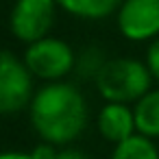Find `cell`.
Returning <instances> with one entry per match:
<instances>
[{
	"mask_svg": "<svg viewBox=\"0 0 159 159\" xmlns=\"http://www.w3.org/2000/svg\"><path fill=\"white\" fill-rule=\"evenodd\" d=\"M118 29L131 42L159 37V0H124L118 9Z\"/></svg>",
	"mask_w": 159,
	"mask_h": 159,
	"instance_id": "obj_6",
	"label": "cell"
},
{
	"mask_svg": "<svg viewBox=\"0 0 159 159\" xmlns=\"http://www.w3.org/2000/svg\"><path fill=\"white\" fill-rule=\"evenodd\" d=\"M111 159H159V150L150 137L135 133L113 146Z\"/></svg>",
	"mask_w": 159,
	"mask_h": 159,
	"instance_id": "obj_10",
	"label": "cell"
},
{
	"mask_svg": "<svg viewBox=\"0 0 159 159\" xmlns=\"http://www.w3.org/2000/svg\"><path fill=\"white\" fill-rule=\"evenodd\" d=\"M22 61L26 63L33 76L48 83L61 81L76 68L74 50L70 48L68 42L59 37H44L39 42L29 44Z\"/></svg>",
	"mask_w": 159,
	"mask_h": 159,
	"instance_id": "obj_3",
	"label": "cell"
},
{
	"mask_svg": "<svg viewBox=\"0 0 159 159\" xmlns=\"http://www.w3.org/2000/svg\"><path fill=\"white\" fill-rule=\"evenodd\" d=\"M150 81L152 74L148 66L129 57L105 61L98 76L94 79L98 94L107 102H122V105L137 102L144 94H148Z\"/></svg>",
	"mask_w": 159,
	"mask_h": 159,
	"instance_id": "obj_2",
	"label": "cell"
},
{
	"mask_svg": "<svg viewBox=\"0 0 159 159\" xmlns=\"http://www.w3.org/2000/svg\"><path fill=\"white\" fill-rule=\"evenodd\" d=\"M33 157L35 159H55L57 157V148H55V144H48V142H42V144H37L33 150Z\"/></svg>",
	"mask_w": 159,
	"mask_h": 159,
	"instance_id": "obj_13",
	"label": "cell"
},
{
	"mask_svg": "<svg viewBox=\"0 0 159 159\" xmlns=\"http://www.w3.org/2000/svg\"><path fill=\"white\" fill-rule=\"evenodd\" d=\"M0 159H35L33 152H22V150H2Z\"/></svg>",
	"mask_w": 159,
	"mask_h": 159,
	"instance_id": "obj_15",
	"label": "cell"
},
{
	"mask_svg": "<svg viewBox=\"0 0 159 159\" xmlns=\"http://www.w3.org/2000/svg\"><path fill=\"white\" fill-rule=\"evenodd\" d=\"M124 0H57V5L74 18L81 20H102L122 7Z\"/></svg>",
	"mask_w": 159,
	"mask_h": 159,
	"instance_id": "obj_9",
	"label": "cell"
},
{
	"mask_svg": "<svg viewBox=\"0 0 159 159\" xmlns=\"http://www.w3.org/2000/svg\"><path fill=\"white\" fill-rule=\"evenodd\" d=\"M102 66H105V59H102L96 50H87V52L76 61L79 74H81V76H89V79H96Z\"/></svg>",
	"mask_w": 159,
	"mask_h": 159,
	"instance_id": "obj_11",
	"label": "cell"
},
{
	"mask_svg": "<svg viewBox=\"0 0 159 159\" xmlns=\"http://www.w3.org/2000/svg\"><path fill=\"white\" fill-rule=\"evenodd\" d=\"M55 159H89V157L79 148H61Z\"/></svg>",
	"mask_w": 159,
	"mask_h": 159,
	"instance_id": "obj_14",
	"label": "cell"
},
{
	"mask_svg": "<svg viewBox=\"0 0 159 159\" xmlns=\"http://www.w3.org/2000/svg\"><path fill=\"white\" fill-rule=\"evenodd\" d=\"M96 124H98V133L111 144H120L137 133L133 107L122 102H107L100 109Z\"/></svg>",
	"mask_w": 159,
	"mask_h": 159,
	"instance_id": "obj_7",
	"label": "cell"
},
{
	"mask_svg": "<svg viewBox=\"0 0 159 159\" xmlns=\"http://www.w3.org/2000/svg\"><path fill=\"white\" fill-rule=\"evenodd\" d=\"M146 66H148L152 79L159 81V37H155L146 50Z\"/></svg>",
	"mask_w": 159,
	"mask_h": 159,
	"instance_id": "obj_12",
	"label": "cell"
},
{
	"mask_svg": "<svg viewBox=\"0 0 159 159\" xmlns=\"http://www.w3.org/2000/svg\"><path fill=\"white\" fill-rule=\"evenodd\" d=\"M33 74L13 52H0V116H11L33 100Z\"/></svg>",
	"mask_w": 159,
	"mask_h": 159,
	"instance_id": "obj_4",
	"label": "cell"
},
{
	"mask_svg": "<svg viewBox=\"0 0 159 159\" xmlns=\"http://www.w3.org/2000/svg\"><path fill=\"white\" fill-rule=\"evenodd\" d=\"M135 129L150 139L159 137V89H150L133 105Z\"/></svg>",
	"mask_w": 159,
	"mask_h": 159,
	"instance_id": "obj_8",
	"label": "cell"
},
{
	"mask_svg": "<svg viewBox=\"0 0 159 159\" xmlns=\"http://www.w3.org/2000/svg\"><path fill=\"white\" fill-rule=\"evenodd\" d=\"M57 7V0H16L9 16V29L13 37L24 44L48 37V31L55 24Z\"/></svg>",
	"mask_w": 159,
	"mask_h": 159,
	"instance_id": "obj_5",
	"label": "cell"
},
{
	"mask_svg": "<svg viewBox=\"0 0 159 159\" xmlns=\"http://www.w3.org/2000/svg\"><path fill=\"white\" fill-rule=\"evenodd\" d=\"M31 124L42 142L63 146L74 142L87 126V102L72 83L55 81L35 92L31 107Z\"/></svg>",
	"mask_w": 159,
	"mask_h": 159,
	"instance_id": "obj_1",
	"label": "cell"
}]
</instances>
